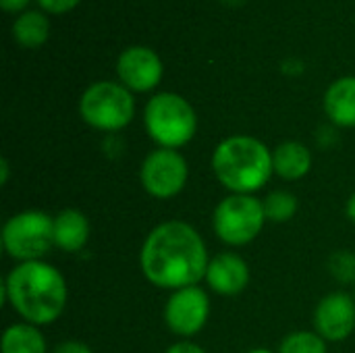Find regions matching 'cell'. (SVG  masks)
Segmentation results:
<instances>
[{
  "mask_svg": "<svg viewBox=\"0 0 355 353\" xmlns=\"http://www.w3.org/2000/svg\"><path fill=\"white\" fill-rule=\"evenodd\" d=\"M314 327L324 341H345L355 329L354 298L343 291H335L322 298L314 312Z\"/></svg>",
  "mask_w": 355,
  "mask_h": 353,
  "instance_id": "obj_11",
  "label": "cell"
},
{
  "mask_svg": "<svg viewBox=\"0 0 355 353\" xmlns=\"http://www.w3.org/2000/svg\"><path fill=\"white\" fill-rule=\"evenodd\" d=\"M212 171L231 193H254L272 177V152L256 137L233 135L212 154Z\"/></svg>",
  "mask_w": 355,
  "mask_h": 353,
  "instance_id": "obj_3",
  "label": "cell"
},
{
  "mask_svg": "<svg viewBox=\"0 0 355 353\" xmlns=\"http://www.w3.org/2000/svg\"><path fill=\"white\" fill-rule=\"evenodd\" d=\"M210 316V300L198 285L173 291L164 306V322L179 337L198 335Z\"/></svg>",
  "mask_w": 355,
  "mask_h": 353,
  "instance_id": "obj_9",
  "label": "cell"
},
{
  "mask_svg": "<svg viewBox=\"0 0 355 353\" xmlns=\"http://www.w3.org/2000/svg\"><path fill=\"white\" fill-rule=\"evenodd\" d=\"M2 291L10 308L33 327L58 320L69 300L62 273L42 260L19 262L8 273Z\"/></svg>",
  "mask_w": 355,
  "mask_h": 353,
  "instance_id": "obj_2",
  "label": "cell"
},
{
  "mask_svg": "<svg viewBox=\"0 0 355 353\" xmlns=\"http://www.w3.org/2000/svg\"><path fill=\"white\" fill-rule=\"evenodd\" d=\"M324 112L337 127H355V77H341L324 94Z\"/></svg>",
  "mask_w": 355,
  "mask_h": 353,
  "instance_id": "obj_14",
  "label": "cell"
},
{
  "mask_svg": "<svg viewBox=\"0 0 355 353\" xmlns=\"http://www.w3.org/2000/svg\"><path fill=\"white\" fill-rule=\"evenodd\" d=\"M225 4H229V6H237V4H241V2H245V0H223Z\"/></svg>",
  "mask_w": 355,
  "mask_h": 353,
  "instance_id": "obj_27",
  "label": "cell"
},
{
  "mask_svg": "<svg viewBox=\"0 0 355 353\" xmlns=\"http://www.w3.org/2000/svg\"><path fill=\"white\" fill-rule=\"evenodd\" d=\"M164 67L160 56L146 46H131L116 60V75L131 92H150L162 79Z\"/></svg>",
  "mask_w": 355,
  "mask_h": 353,
  "instance_id": "obj_10",
  "label": "cell"
},
{
  "mask_svg": "<svg viewBox=\"0 0 355 353\" xmlns=\"http://www.w3.org/2000/svg\"><path fill=\"white\" fill-rule=\"evenodd\" d=\"M2 246L19 262L42 260L54 246V218L42 210H25L10 216L2 229Z\"/></svg>",
  "mask_w": 355,
  "mask_h": 353,
  "instance_id": "obj_7",
  "label": "cell"
},
{
  "mask_svg": "<svg viewBox=\"0 0 355 353\" xmlns=\"http://www.w3.org/2000/svg\"><path fill=\"white\" fill-rule=\"evenodd\" d=\"M79 114L98 131H121L133 121L135 100L123 83L98 81L81 94Z\"/></svg>",
  "mask_w": 355,
  "mask_h": 353,
  "instance_id": "obj_5",
  "label": "cell"
},
{
  "mask_svg": "<svg viewBox=\"0 0 355 353\" xmlns=\"http://www.w3.org/2000/svg\"><path fill=\"white\" fill-rule=\"evenodd\" d=\"M148 135L168 150H179L189 144L198 131V117L191 104L173 92H162L150 98L144 110Z\"/></svg>",
  "mask_w": 355,
  "mask_h": 353,
  "instance_id": "obj_4",
  "label": "cell"
},
{
  "mask_svg": "<svg viewBox=\"0 0 355 353\" xmlns=\"http://www.w3.org/2000/svg\"><path fill=\"white\" fill-rule=\"evenodd\" d=\"M266 212L262 200L250 193H231L214 210L212 227L227 246H248L264 229Z\"/></svg>",
  "mask_w": 355,
  "mask_h": 353,
  "instance_id": "obj_6",
  "label": "cell"
},
{
  "mask_svg": "<svg viewBox=\"0 0 355 353\" xmlns=\"http://www.w3.org/2000/svg\"><path fill=\"white\" fill-rule=\"evenodd\" d=\"M166 353H206V352H204L200 345L191 343V341H179V343L171 345Z\"/></svg>",
  "mask_w": 355,
  "mask_h": 353,
  "instance_id": "obj_23",
  "label": "cell"
},
{
  "mask_svg": "<svg viewBox=\"0 0 355 353\" xmlns=\"http://www.w3.org/2000/svg\"><path fill=\"white\" fill-rule=\"evenodd\" d=\"M206 281L210 289L220 295H237L250 283V266L237 254H218L208 264Z\"/></svg>",
  "mask_w": 355,
  "mask_h": 353,
  "instance_id": "obj_12",
  "label": "cell"
},
{
  "mask_svg": "<svg viewBox=\"0 0 355 353\" xmlns=\"http://www.w3.org/2000/svg\"><path fill=\"white\" fill-rule=\"evenodd\" d=\"M279 353H327V341L312 331H295L287 335Z\"/></svg>",
  "mask_w": 355,
  "mask_h": 353,
  "instance_id": "obj_19",
  "label": "cell"
},
{
  "mask_svg": "<svg viewBox=\"0 0 355 353\" xmlns=\"http://www.w3.org/2000/svg\"><path fill=\"white\" fill-rule=\"evenodd\" d=\"M52 353H92V350L81 341H64V343L56 345Z\"/></svg>",
  "mask_w": 355,
  "mask_h": 353,
  "instance_id": "obj_22",
  "label": "cell"
},
{
  "mask_svg": "<svg viewBox=\"0 0 355 353\" xmlns=\"http://www.w3.org/2000/svg\"><path fill=\"white\" fill-rule=\"evenodd\" d=\"M189 177L187 160L177 150L158 148L150 152L139 171L144 189L156 200H168L183 191Z\"/></svg>",
  "mask_w": 355,
  "mask_h": 353,
  "instance_id": "obj_8",
  "label": "cell"
},
{
  "mask_svg": "<svg viewBox=\"0 0 355 353\" xmlns=\"http://www.w3.org/2000/svg\"><path fill=\"white\" fill-rule=\"evenodd\" d=\"M262 204H264L266 221H270V223H287L297 214V208H300L297 198L285 189L270 191L266 196V200H262Z\"/></svg>",
  "mask_w": 355,
  "mask_h": 353,
  "instance_id": "obj_18",
  "label": "cell"
},
{
  "mask_svg": "<svg viewBox=\"0 0 355 353\" xmlns=\"http://www.w3.org/2000/svg\"><path fill=\"white\" fill-rule=\"evenodd\" d=\"M331 273L335 279L343 283L355 281V254L352 252H337L331 258Z\"/></svg>",
  "mask_w": 355,
  "mask_h": 353,
  "instance_id": "obj_20",
  "label": "cell"
},
{
  "mask_svg": "<svg viewBox=\"0 0 355 353\" xmlns=\"http://www.w3.org/2000/svg\"><path fill=\"white\" fill-rule=\"evenodd\" d=\"M272 169L285 181H297L312 169V152L300 141H285L272 152Z\"/></svg>",
  "mask_w": 355,
  "mask_h": 353,
  "instance_id": "obj_15",
  "label": "cell"
},
{
  "mask_svg": "<svg viewBox=\"0 0 355 353\" xmlns=\"http://www.w3.org/2000/svg\"><path fill=\"white\" fill-rule=\"evenodd\" d=\"M2 353H48V347L37 327L17 322L2 333Z\"/></svg>",
  "mask_w": 355,
  "mask_h": 353,
  "instance_id": "obj_17",
  "label": "cell"
},
{
  "mask_svg": "<svg viewBox=\"0 0 355 353\" xmlns=\"http://www.w3.org/2000/svg\"><path fill=\"white\" fill-rule=\"evenodd\" d=\"M208 252L200 233L183 221H166L150 231L139 252L144 277L160 287L179 291L206 279Z\"/></svg>",
  "mask_w": 355,
  "mask_h": 353,
  "instance_id": "obj_1",
  "label": "cell"
},
{
  "mask_svg": "<svg viewBox=\"0 0 355 353\" xmlns=\"http://www.w3.org/2000/svg\"><path fill=\"white\" fill-rule=\"evenodd\" d=\"M12 37L23 48H40L50 37V21L42 10H25L12 23Z\"/></svg>",
  "mask_w": 355,
  "mask_h": 353,
  "instance_id": "obj_16",
  "label": "cell"
},
{
  "mask_svg": "<svg viewBox=\"0 0 355 353\" xmlns=\"http://www.w3.org/2000/svg\"><path fill=\"white\" fill-rule=\"evenodd\" d=\"M0 183H2V185L8 183V160H6V158L0 160Z\"/></svg>",
  "mask_w": 355,
  "mask_h": 353,
  "instance_id": "obj_25",
  "label": "cell"
},
{
  "mask_svg": "<svg viewBox=\"0 0 355 353\" xmlns=\"http://www.w3.org/2000/svg\"><path fill=\"white\" fill-rule=\"evenodd\" d=\"M29 2L31 0H0V6L4 12H21V10L25 12Z\"/></svg>",
  "mask_w": 355,
  "mask_h": 353,
  "instance_id": "obj_24",
  "label": "cell"
},
{
  "mask_svg": "<svg viewBox=\"0 0 355 353\" xmlns=\"http://www.w3.org/2000/svg\"><path fill=\"white\" fill-rule=\"evenodd\" d=\"M345 212H347V216H349V221L355 223V191L352 193V198L347 200V206H345Z\"/></svg>",
  "mask_w": 355,
  "mask_h": 353,
  "instance_id": "obj_26",
  "label": "cell"
},
{
  "mask_svg": "<svg viewBox=\"0 0 355 353\" xmlns=\"http://www.w3.org/2000/svg\"><path fill=\"white\" fill-rule=\"evenodd\" d=\"M81 0H37V4L42 6V10L50 12V15H62L73 10Z\"/></svg>",
  "mask_w": 355,
  "mask_h": 353,
  "instance_id": "obj_21",
  "label": "cell"
},
{
  "mask_svg": "<svg viewBox=\"0 0 355 353\" xmlns=\"http://www.w3.org/2000/svg\"><path fill=\"white\" fill-rule=\"evenodd\" d=\"M89 239L87 216L75 208H67L54 216V246L62 252L75 254L85 248Z\"/></svg>",
  "mask_w": 355,
  "mask_h": 353,
  "instance_id": "obj_13",
  "label": "cell"
}]
</instances>
